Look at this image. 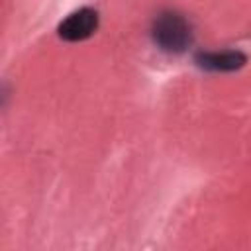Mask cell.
Wrapping results in <instances>:
<instances>
[{
	"instance_id": "cell-2",
	"label": "cell",
	"mask_w": 251,
	"mask_h": 251,
	"mask_svg": "<svg viewBox=\"0 0 251 251\" xmlns=\"http://www.w3.org/2000/svg\"><path fill=\"white\" fill-rule=\"evenodd\" d=\"M98 12L94 8L82 6L75 12H71L59 25H57V35L63 41H84L88 39L96 29H98Z\"/></svg>"
},
{
	"instance_id": "cell-3",
	"label": "cell",
	"mask_w": 251,
	"mask_h": 251,
	"mask_svg": "<svg viewBox=\"0 0 251 251\" xmlns=\"http://www.w3.org/2000/svg\"><path fill=\"white\" fill-rule=\"evenodd\" d=\"M194 63L204 71L231 73L241 69L247 63V57L241 51H200L196 53Z\"/></svg>"
},
{
	"instance_id": "cell-1",
	"label": "cell",
	"mask_w": 251,
	"mask_h": 251,
	"mask_svg": "<svg viewBox=\"0 0 251 251\" xmlns=\"http://www.w3.org/2000/svg\"><path fill=\"white\" fill-rule=\"evenodd\" d=\"M151 39L161 51L178 55L192 45V27L182 14L167 10L153 20Z\"/></svg>"
}]
</instances>
